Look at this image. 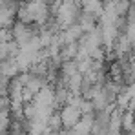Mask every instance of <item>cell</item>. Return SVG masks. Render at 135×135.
I'll return each mask as SVG.
<instances>
[{"mask_svg":"<svg viewBox=\"0 0 135 135\" xmlns=\"http://www.w3.org/2000/svg\"><path fill=\"white\" fill-rule=\"evenodd\" d=\"M93 120H95V117L93 115H82L80 117V120L75 124V132L79 135H91V128H93Z\"/></svg>","mask_w":135,"mask_h":135,"instance_id":"5","label":"cell"},{"mask_svg":"<svg viewBox=\"0 0 135 135\" xmlns=\"http://www.w3.org/2000/svg\"><path fill=\"white\" fill-rule=\"evenodd\" d=\"M46 124H47V128L55 133V132L62 126V122H60V115H51V117L47 119V122H46Z\"/></svg>","mask_w":135,"mask_h":135,"instance_id":"7","label":"cell"},{"mask_svg":"<svg viewBox=\"0 0 135 135\" xmlns=\"http://www.w3.org/2000/svg\"><path fill=\"white\" fill-rule=\"evenodd\" d=\"M133 115H135V112H130V110H126L122 113V119H120L122 132H132L133 130Z\"/></svg>","mask_w":135,"mask_h":135,"instance_id":"6","label":"cell"},{"mask_svg":"<svg viewBox=\"0 0 135 135\" xmlns=\"http://www.w3.org/2000/svg\"><path fill=\"white\" fill-rule=\"evenodd\" d=\"M132 135H135V115H133V130H132Z\"/></svg>","mask_w":135,"mask_h":135,"instance_id":"8","label":"cell"},{"mask_svg":"<svg viewBox=\"0 0 135 135\" xmlns=\"http://www.w3.org/2000/svg\"><path fill=\"white\" fill-rule=\"evenodd\" d=\"M46 135H57V133H53V132H51V133H49V132H47V133H46Z\"/></svg>","mask_w":135,"mask_h":135,"instance_id":"9","label":"cell"},{"mask_svg":"<svg viewBox=\"0 0 135 135\" xmlns=\"http://www.w3.org/2000/svg\"><path fill=\"white\" fill-rule=\"evenodd\" d=\"M60 122H62V126L66 128V130H73L75 128V124L80 120V117H82V113L79 112V108L77 106H73V104H66V106H62V110H60Z\"/></svg>","mask_w":135,"mask_h":135,"instance_id":"1","label":"cell"},{"mask_svg":"<svg viewBox=\"0 0 135 135\" xmlns=\"http://www.w3.org/2000/svg\"><path fill=\"white\" fill-rule=\"evenodd\" d=\"M33 102L38 104V106H53L55 108V91L51 90L49 86H44L33 97Z\"/></svg>","mask_w":135,"mask_h":135,"instance_id":"3","label":"cell"},{"mask_svg":"<svg viewBox=\"0 0 135 135\" xmlns=\"http://www.w3.org/2000/svg\"><path fill=\"white\" fill-rule=\"evenodd\" d=\"M18 71L20 69H18V64L15 59H6L0 62V75H4L7 79H15L18 75Z\"/></svg>","mask_w":135,"mask_h":135,"instance_id":"4","label":"cell"},{"mask_svg":"<svg viewBox=\"0 0 135 135\" xmlns=\"http://www.w3.org/2000/svg\"><path fill=\"white\" fill-rule=\"evenodd\" d=\"M17 9L18 6H11V7H0V27L4 29H11L15 18H17Z\"/></svg>","mask_w":135,"mask_h":135,"instance_id":"2","label":"cell"}]
</instances>
